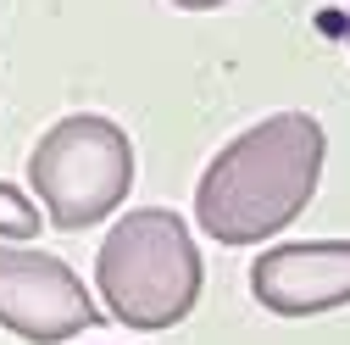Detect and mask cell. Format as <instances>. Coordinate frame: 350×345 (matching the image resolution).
I'll list each match as a JSON object with an SVG mask.
<instances>
[{"mask_svg": "<svg viewBox=\"0 0 350 345\" xmlns=\"http://www.w3.org/2000/svg\"><path fill=\"white\" fill-rule=\"evenodd\" d=\"M328 134L312 112H273L234 134L195 184V223L217 245H267L317 195Z\"/></svg>", "mask_w": 350, "mask_h": 345, "instance_id": "obj_1", "label": "cell"}, {"mask_svg": "<svg viewBox=\"0 0 350 345\" xmlns=\"http://www.w3.org/2000/svg\"><path fill=\"white\" fill-rule=\"evenodd\" d=\"M200 284L206 268L189 223L167 206H139L117 218V229L95 251V290L106 295V312L139 334L184 323L200 301Z\"/></svg>", "mask_w": 350, "mask_h": 345, "instance_id": "obj_2", "label": "cell"}, {"mask_svg": "<svg viewBox=\"0 0 350 345\" xmlns=\"http://www.w3.org/2000/svg\"><path fill=\"white\" fill-rule=\"evenodd\" d=\"M28 184L45 218L67 234L90 229L128 201L134 190V145L100 112H72L39 134L28 156Z\"/></svg>", "mask_w": 350, "mask_h": 345, "instance_id": "obj_3", "label": "cell"}, {"mask_svg": "<svg viewBox=\"0 0 350 345\" xmlns=\"http://www.w3.org/2000/svg\"><path fill=\"white\" fill-rule=\"evenodd\" d=\"M95 323L100 307L62 256L0 245V329H12L28 345H62Z\"/></svg>", "mask_w": 350, "mask_h": 345, "instance_id": "obj_4", "label": "cell"}, {"mask_svg": "<svg viewBox=\"0 0 350 345\" xmlns=\"http://www.w3.org/2000/svg\"><path fill=\"white\" fill-rule=\"evenodd\" d=\"M250 295L278 318H317L350 307V240L267 245L250 268Z\"/></svg>", "mask_w": 350, "mask_h": 345, "instance_id": "obj_5", "label": "cell"}, {"mask_svg": "<svg viewBox=\"0 0 350 345\" xmlns=\"http://www.w3.org/2000/svg\"><path fill=\"white\" fill-rule=\"evenodd\" d=\"M39 223H51V218H45V206L28 201L17 184H0V240L28 245V240H39Z\"/></svg>", "mask_w": 350, "mask_h": 345, "instance_id": "obj_6", "label": "cell"}, {"mask_svg": "<svg viewBox=\"0 0 350 345\" xmlns=\"http://www.w3.org/2000/svg\"><path fill=\"white\" fill-rule=\"evenodd\" d=\"M172 6H184V12H211V6H228V0H172Z\"/></svg>", "mask_w": 350, "mask_h": 345, "instance_id": "obj_7", "label": "cell"}, {"mask_svg": "<svg viewBox=\"0 0 350 345\" xmlns=\"http://www.w3.org/2000/svg\"><path fill=\"white\" fill-rule=\"evenodd\" d=\"M345 34H350V23H345Z\"/></svg>", "mask_w": 350, "mask_h": 345, "instance_id": "obj_8", "label": "cell"}]
</instances>
